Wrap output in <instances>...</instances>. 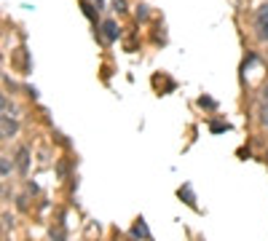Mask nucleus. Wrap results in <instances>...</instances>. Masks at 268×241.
<instances>
[{
	"label": "nucleus",
	"instance_id": "nucleus-1",
	"mask_svg": "<svg viewBox=\"0 0 268 241\" xmlns=\"http://www.w3.org/2000/svg\"><path fill=\"white\" fill-rule=\"evenodd\" d=\"M255 30H258L260 41H268V3L260 6L258 14H255Z\"/></svg>",
	"mask_w": 268,
	"mask_h": 241
},
{
	"label": "nucleus",
	"instance_id": "nucleus-2",
	"mask_svg": "<svg viewBox=\"0 0 268 241\" xmlns=\"http://www.w3.org/2000/svg\"><path fill=\"white\" fill-rule=\"evenodd\" d=\"M102 35H105V38H108V41H115V38H118V27H115V22H105L102 24Z\"/></svg>",
	"mask_w": 268,
	"mask_h": 241
},
{
	"label": "nucleus",
	"instance_id": "nucleus-3",
	"mask_svg": "<svg viewBox=\"0 0 268 241\" xmlns=\"http://www.w3.org/2000/svg\"><path fill=\"white\" fill-rule=\"evenodd\" d=\"M16 131V124L11 120V115H3V137H11Z\"/></svg>",
	"mask_w": 268,
	"mask_h": 241
},
{
	"label": "nucleus",
	"instance_id": "nucleus-4",
	"mask_svg": "<svg viewBox=\"0 0 268 241\" xmlns=\"http://www.w3.org/2000/svg\"><path fill=\"white\" fill-rule=\"evenodd\" d=\"M132 236H134V238H148V225L139 220V223L132 228Z\"/></svg>",
	"mask_w": 268,
	"mask_h": 241
},
{
	"label": "nucleus",
	"instance_id": "nucleus-5",
	"mask_svg": "<svg viewBox=\"0 0 268 241\" xmlns=\"http://www.w3.org/2000/svg\"><path fill=\"white\" fill-rule=\"evenodd\" d=\"M19 169H22V172H27V148L19 150Z\"/></svg>",
	"mask_w": 268,
	"mask_h": 241
},
{
	"label": "nucleus",
	"instance_id": "nucleus-6",
	"mask_svg": "<svg viewBox=\"0 0 268 241\" xmlns=\"http://www.w3.org/2000/svg\"><path fill=\"white\" fill-rule=\"evenodd\" d=\"M180 196H185V201H188L191 207H196V201H193V193H191V188H185V190L180 188Z\"/></svg>",
	"mask_w": 268,
	"mask_h": 241
},
{
	"label": "nucleus",
	"instance_id": "nucleus-7",
	"mask_svg": "<svg viewBox=\"0 0 268 241\" xmlns=\"http://www.w3.org/2000/svg\"><path fill=\"white\" fill-rule=\"evenodd\" d=\"M0 166H3V177H8V172H11V164H8V158H3V161H0Z\"/></svg>",
	"mask_w": 268,
	"mask_h": 241
}]
</instances>
